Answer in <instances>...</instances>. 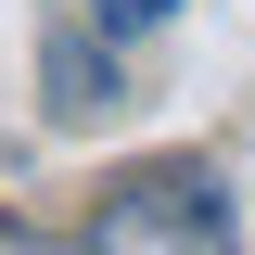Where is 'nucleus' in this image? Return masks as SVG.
<instances>
[{"label": "nucleus", "mask_w": 255, "mask_h": 255, "mask_svg": "<svg viewBox=\"0 0 255 255\" xmlns=\"http://www.w3.org/2000/svg\"><path fill=\"white\" fill-rule=\"evenodd\" d=\"M77 255H243V243H230V191L204 166H128Z\"/></svg>", "instance_id": "obj_1"}, {"label": "nucleus", "mask_w": 255, "mask_h": 255, "mask_svg": "<svg viewBox=\"0 0 255 255\" xmlns=\"http://www.w3.org/2000/svg\"><path fill=\"white\" fill-rule=\"evenodd\" d=\"M166 13H179V0H90V26H102V38H153Z\"/></svg>", "instance_id": "obj_2"}, {"label": "nucleus", "mask_w": 255, "mask_h": 255, "mask_svg": "<svg viewBox=\"0 0 255 255\" xmlns=\"http://www.w3.org/2000/svg\"><path fill=\"white\" fill-rule=\"evenodd\" d=\"M0 255H64L51 230H26V217H0Z\"/></svg>", "instance_id": "obj_3"}]
</instances>
